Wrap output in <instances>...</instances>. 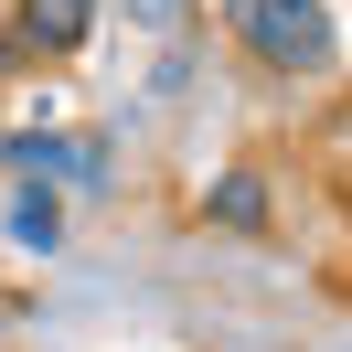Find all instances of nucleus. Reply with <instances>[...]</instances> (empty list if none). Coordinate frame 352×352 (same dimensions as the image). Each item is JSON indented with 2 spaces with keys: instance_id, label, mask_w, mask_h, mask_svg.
<instances>
[{
  "instance_id": "f257e3e1",
  "label": "nucleus",
  "mask_w": 352,
  "mask_h": 352,
  "mask_svg": "<svg viewBox=\"0 0 352 352\" xmlns=\"http://www.w3.org/2000/svg\"><path fill=\"white\" fill-rule=\"evenodd\" d=\"M224 32H235L245 65H267V75H331L342 65L331 0H224Z\"/></svg>"
},
{
  "instance_id": "f03ea898",
  "label": "nucleus",
  "mask_w": 352,
  "mask_h": 352,
  "mask_svg": "<svg viewBox=\"0 0 352 352\" xmlns=\"http://www.w3.org/2000/svg\"><path fill=\"white\" fill-rule=\"evenodd\" d=\"M203 224H214V235H267V224H278V171H267V160L214 171L203 182Z\"/></svg>"
},
{
  "instance_id": "7ed1b4c3",
  "label": "nucleus",
  "mask_w": 352,
  "mask_h": 352,
  "mask_svg": "<svg viewBox=\"0 0 352 352\" xmlns=\"http://www.w3.org/2000/svg\"><path fill=\"white\" fill-rule=\"evenodd\" d=\"M86 32H96V0H11L22 65H65V54H86Z\"/></svg>"
},
{
  "instance_id": "20e7f679",
  "label": "nucleus",
  "mask_w": 352,
  "mask_h": 352,
  "mask_svg": "<svg viewBox=\"0 0 352 352\" xmlns=\"http://www.w3.org/2000/svg\"><path fill=\"white\" fill-rule=\"evenodd\" d=\"M11 235H22L32 256H54V245H65V203H54L43 182H22V192H11Z\"/></svg>"
},
{
  "instance_id": "39448f33",
  "label": "nucleus",
  "mask_w": 352,
  "mask_h": 352,
  "mask_svg": "<svg viewBox=\"0 0 352 352\" xmlns=\"http://www.w3.org/2000/svg\"><path fill=\"white\" fill-rule=\"evenodd\" d=\"M139 11H150V22H182V0H139Z\"/></svg>"
},
{
  "instance_id": "423d86ee",
  "label": "nucleus",
  "mask_w": 352,
  "mask_h": 352,
  "mask_svg": "<svg viewBox=\"0 0 352 352\" xmlns=\"http://www.w3.org/2000/svg\"><path fill=\"white\" fill-rule=\"evenodd\" d=\"M11 65H22V43H11V32H0V75H11Z\"/></svg>"
}]
</instances>
